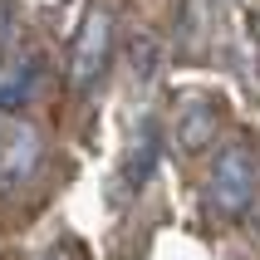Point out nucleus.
Listing matches in <instances>:
<instances>
[{
    "mask_svg": "<svg viewBox=\"0 0 260 260\" xmlns=\"http://www.w3.org/2000/svg\"><path fill=\"white\" fill-rule=\"evenodd\" d=\"M40 157H44V138L35 123H15L5 138H0V197H10L40 172Z\"/></svg>",
    "mask_w": 260,
    "mask_h": 260,
    "instance_id": "nucleus-2",
    "label": "nucleus"
},
{
    "mask_svg": "<svg viewBox=\"0 0 260 260\" xmlns=\"http://www.w3.org/2000/svg\"><path fill=\"white\" fill-rule=\"evenodd\" d=\"M108 40H113V25H108V15L93 10L79 29V40H74V59H69V79L74 88H93L99 84V74L108 69Z\"/></svg>",
    "mask_w": 260,
    "mask_h": 260,
    "instance_id": "nucleus-3",
    "label": "nucleus"
},
{
    "mask_svg": "<svg viewBox=\"0 0 260 260\" xmlns=\"http://www.w3.org/2000/svg\"><path fill=\"white\" fill-rule=\"evenodd\" d=\"M206 187H211V206H216L221 216H241V211H250L255 187H260L255 157H250L246 147H221V157L211 162Z\"/></svg>",
    "mask_w": 260,
    "mask_h": 260,
    "instance_id": "nucleus-1",
    "label": "nucleus"
},
{
    "mask_svg": "<svg viewBox=\"0 0 260 260\" xmlns=\"http://www.w3.org/2000/svg\"><path fill=\"white\" fill-rule=\"evenodd\" d=\"M157 128H143L138 133V143H133V152H128V162H123V191H143L147 187V177L157 172Z\"/></svg>",
    "mask_w": 260,
    "mask_h": 260,
    "instance_id": "nucleus-5",
    "label": "nucleus"
},
{
    "mask_svg": "<svg viewBox=\"0 0 260 260\" xmlns=\"http://www.w3.org/2000/svg\"><path fill=\"white\" fill-rule=\"evenodd\" d=\"M216 128H221V118H216L211 103H187L182 108V123H177V143L187 147V152H197V147H206L216 138Z\"/></svg>",
    "mask_w": 260,
    "mask_h": 260,
    "instance_id": "nucleus-6",
    "label": "nucleus"
},
{
    "mask_svg": "<svg viewBox=\"0 0 260 260\" xmlns=\"http://www.w3.org/2000/svg\"><path fill=\"white\" fill-rule=\"evenodd\" d=\"M44 260H69V250H49V255H44Z\"/></svg>",
    "mask_w": 260,
    "mask_h": 260,
    "instance_id": "nucleus-7",
    "label": "nucleus"
},
{
    "mask_svg": "<svg viewBox=\"0 0 260 260\" xmlns=\"http://www.w3.org/2000/svg\"><path fill=\"white\" fill-rule=\"evenodd\" d=\"M35 84H40V59H35V54L10 59V64L0 69V113L20 108V103L35 93Z\"/></svg>",
    "mask_w": 260,
    "mask_h": 260,
    "instance_id": "nucleus-4",
    "label": "nucleus"
}]
</instances>
